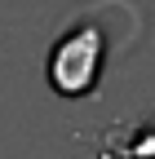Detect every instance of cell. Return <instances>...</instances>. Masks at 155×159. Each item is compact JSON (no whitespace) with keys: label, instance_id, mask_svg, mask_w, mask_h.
Masks as SVG:
<instances>
[{"label":"cell","instance_id":"1","mask_svg":"<svg viewBox=\"0 0 155 159\" xmlns=\"http://www.w3.org/2000/svg\"><path fill=\"white\" fill-rule=\"evenodd\" d=\"M102 66H106V31L98 22H71L62 35L53 40L49 49V62H45V75H49V89L62 93V97H89L102 80Z\"/></svg>","mask_w":155,"mask_h":159},{"label":"cell","instance_id":"2","mask_svg":"<svg viewBox=\"0 0 155 159\" xmlns=\"http://www.w3.org/2000/svg\"><path fill=\"white\" fill-rule=\"evenodd\" d=\"M106 159H155V119H129L102 137Z\"/></svg>","mask_w":155,"mask_h":159}]
</instances>
